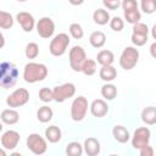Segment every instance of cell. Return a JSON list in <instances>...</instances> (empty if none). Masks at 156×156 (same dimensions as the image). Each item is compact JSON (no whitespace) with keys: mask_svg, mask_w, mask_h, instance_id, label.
<instances>
[{"mask_svg":"<svg viewBox=\"0 0 156 156\" xmlns=\"http://www.w3.org/2000/svg\"><path fill=\"white\" fill-rule=\"evenodd\" d=\"M48 76V67L44 63L28 62L23 68V79L24 82L33 84L41 82Z\"/></svg>","mask_w":156,"mask_h":156,"instance_id":"1","label":"cell"},{"mask_svg":"<svg viewBox=\"0 0 156 156\" xmlns=\"http://www.w3.org/2000/svg\"><path fill=\"white\" fill-rule=\"evenodd\" d=\"M18 68L12 62H2L0 63V87L2 89L12 88L18 78Z\"/></svg>","mask_w":156,"mask_h":156,"instance_id":"2","label":"cell"},{"mask_svg":"<svg viewBox=\"0 0 156 156\" xmlns=\"http://www.w3.org/2000/svg\"><path fill=\"white\" fill-rule=\"evenodd\" d=\"M69 41H71V39H69L68 34H66V33H58V34H56L51 39L50 45H49L50 54L52 56H56V57L62 56L66 52V50H67V48L69 45Z\"/></svg>","mask_w":156,"mask_h":156,"instance_id":"3","label":"cell"},{"mask_svg":"<svg viewBox=\"0 0 156 156\" xmlns=\"http://www.w3.org/2000/svg\"><path fill=\"white\" fill-rule=\"evenodd\" d=\"M139 61V50L134 46H127L123 49L121 56H119V66L126 69L130 71L133 69Z\"/></svg>","mask_w":156,"mask_h":156,"instance_id":"4","label":"cell"},{"mask_svg":"<svg viewBox=\"0 0 156 156\" xmlns=\"http://www.w3.org/2000/svg\"><path fill=\"white\" fill-rule=\"evenodd\" d=\"M88 100L85 96H78L72 101L71 105V118L74 122H80L85 118L88 112Z\"/></svg>","mask_w":156,"mask_h":156,"instance_id":"5","label":"cell"},{"mask_svg":"<svg viewBox=\"0 0 156 156\" xmlns=\"http://www.w3.org/2000/svg\"><path fill=\"white\" fill-rule=\"evenodd\" d=\"M27 147L29 151H32L34 155H43L48 150V143L46 139H44L38 133H32L27 138Z\"/></svg>","mask_w":156,"mask_h":156,"instance_id":"6","label":"cell"},{"mask_svg":"<svg viewBox=\"0 0 156 156\" xmlns=\"http://www.w3.org/2000/svg\"><path fill=\"white\" fill-rule=\"evenodd\" d=\"M28 101H29V91L26 88H18L6 98V105L12 108L21 107L26 105Z\"/></svg>","mask_w":156,"mask_h":156,"instance_id":"7","label":"cell"},{"mask_svg":"<svg viewBox=\"0 0 156 156\" xmlns=\"http://www.w3.org/2000/svg\"><path fill=\"white\" fill-rule=\"evenodd\" d=\"M68 58H69V66H71V68L74 72H80L82 65L87 60L85 50L82 46H79V45H74L69 50V52H68Z\"/></svg>","mask_w":156,"mask_h":156,"instance_id":"8","label":"cell"},{"mask_svg":"<svg viewBox=\"0 0 156 156\" xmlns=\"http://www.w3.org/2000/svg\"><path fill=\"white\" fill-rule=\"evenodd\" d=\"M74 94H76V85L73 83H63L52 89L54 101H56V102H63V101L73 98Z\"/></svg>","mask_w":156,"mask_h":156,"instance_id":"9","label":"cell"},{"mask_svg":"<svg viewBox=\"0 0 156 156\" xmlns=\"http://www.w3.org/2000/svg\"><path fill=\"white\" fill-rule=\"evenodd\" d=\"M150 139H151V132L147 127L136 128L132 136V146H133V149L139 150L140 147L149 145Z\"/></svg>","mask_w":156,"mask_h":156,"instance_id":"10","label":"cell"},{"mask_svg":"<svg viewBox=\"0 0 156 156\" xmlns=\"http://www.w3.org/2000/svg\"><path fill=\"white\" fill-rule=\"evenodd\" d=\"M35 28H37V33L39 34V37L44 39H49L55 33V22L50 17H41L35 23Z\"/></svg>","mask_w":156,"mask_h":156,"instance_id":"11","label":"cell"},{"mask_svg":"<svg viewBox=\"0 0 156 156\" xmlns=\"http://www.w3.org/2000/svg\"><path fill=\"white\" fill-rule=\"evenodd\" d=\"M1 145L5 150H13L17 147L20 140H21V135L16 130H6L2 135H1Z\"/></svg>","mask_w":156,"mask_h":156,"instance_id":"12","label":"cell"},{"mask_svg":"<svg viewBox=\"0 0 156 156\" xmlns=\"http://www.w3.org/2000/svg\"><path fill=\"white\" fill-rule=\"evenodd\" d=\"M16 20L26 33H30L35 27V20H34L33 15H30L27 11L18 12L17 16H16Z\"/></svg>","mask_w":156,"mask_h":156,"instance_id":"13","label":"cell"},{"mask_svg":"<svg viewBox=\"0 0 156 156\" xmlns=\"http://www.w3.org/2000/svg\"><path fill=\"white\" fill-rule=\"evenodd\" d=\"M89 107H90V113L96 118H101L106 116L108 112V105L102 99H95Z\"/></svg>","mask_w":156,"mask_h":156,"instance_id":"14","label":"cell"},{"mask_svg":"<svg viewBox=\"0 0 156 156\" xmlns=\"http://www.w3.org/2000/svg\"><path fill=\"white\" fill-rule=\"evenodd\" d=\"M100 141L96 139V138H93V136H89L84 140V144H83V151L88 155V156H96L100 154Z\"/></svg>","mask_w":156,"mask_h":156,"instance_id":"15","label":"cell"},{"mask_svg":"<svg viewBox=\"0 0 156 156\" xmlns=\"http://www.w3.org/2000/svg\"><path fill=\"white\" fill-rule=\"evenodd\" d=\"M112 135H113L115 140H117L121 144H126L130 139V134H129L128 129L121 124H116L112 128Z\"/></svg>","mask_w":156,"mask_h":156,"instance_id":"16","label":"cell"},{"mask_svg":"<svg viewBox=\"0 0 156 156\" xmlns=\"http://www.w3.org/2000/svg\"><path fill=\"white\" fill-rule=\"evenodd\" d=\"M0 119L2 123L5 124H9V126H12V124H16L20 119V113L13 110V108H6L1 112L0 115Z\"/></svg>","mask_w":156,"mask_h":156,"instance_id":"17","label":"cell"},{"mask_svg":"<svg viewBox=\"0 0 156 156\" xmlns=\"http://www.w3.org/2000/svg\"><path fill=\"white\" fill-rule=\"evenodd\" d=\"M99 76H100V79L106 82V83H110L112 80L116 79L117 77V71L116 68L112 66V65H108V66H102L100 68V72H99Z\"/></svg>","mask_w":156,"mask_h":156,"instance_id":"18","label":"cell"},{"mask_svg":"<svg viewBox=\"0 0 156 156\" xmlns=\"http://www.w3.org/2000/svg\"><path fill=\"white\" fill-rule=\"evenodd\" d=\"M62 138V132L57 126H50L45 129V139L51 143V144H56L61 140Z\"/></svg>","mask_w":156,"mask_h":156,"instance_id":"19","label":"cell"},{"mask_svg":"<svg viewBox=\"0 0 156 156\" xmlns=\"http://www.w3.org/2000/svg\"><path fill=\"white\" fill-rule=\"evenodd\" d=\"M89 43H90V45H91L93 48H95V49L102 48V46L105 45V43H106V35H105V33L101 32V30H95V32H93V33L90 34V37H89Z\"/></svg>","mask_w":156,"mask_h":156,"instance_id":"20","label":"cell"},{"mask_svg":"<svg viewBox=\"0 0 156 156\" xmlns=\"http://www.w3.org/2000/svg\"><path fill=\"white\" fill-rule=\"evenodd\" d=\"M141 121L147 126L156 123V108L155 106H147L141 111Z\"/></svg>","mask_w":156,"mask_h":156,"instance_id":"21","label":"cell"},{"mask_svg":"<svg viewBox=\"0 0 156 156\" xmlns=\"http://www.w3.org/2000/svg\"><path fill=\"white\" fill-rule=\"evenodd\" d=\"M115 61V55L111 50H100L96 55V62L101 66H108L112 65Z\"/></svg>","mask_w":156,"mask_h":156,"instance_id":"22","label":"cell"},{"mask_svg":"<svg viewBox=\"0 0 156 156\" xmlns=\"http://www.w3.org/2000/svg\"><path fill=\"white\" fill-rule=\"evenodd\" d=\"M110 13H108V11L107 10H105V9H98V10H95L94 11V13H93V20H94V22L96 23V24H99V26H105V24H107L108 23V21H110Z\"/></svg>","mask_w":156,"mask_h":156,"instance_id":"23","label":"cell"},{"mask_svg":"<svg viewBox=\"0 0 156 156\" xmlns=\"http://www.w3.org/2000/svg\"><path fill=\"white\" fill-rule=\"evenodd\" d=\"M52 117H54V111H52V108L51 107H49V106H41V107H39V110L37 111V118H38V121L39 122H41V123H48V122H50L51 119H52Z\"/></svg>","mask_w":156,"mask_h":156,"instance_id":"24","label":"cell"},{"mask_svg":"<svg viewBox=\"0 0 156 156\" xmlns=\"http://www.w3.org/2000/svg\"><path fill=\"white\" fill-rule=\"evenodd\" d=\"M101 95L105 100H113L117 96V88L111 83H106L101 87Z\"/></svg>","mask_w":156,"mask_h":156,"instance_id":"25","label":"cell"},{"mask_svg":"<svg viewBox=\"0 0 156 156\" xmlns=\"http://www.w3.org/2000/svg\"><path fill=\"white\" fill-rule=\"evenodd\" d=\"M83 152V145L78 141H71L66 146V154L68 156H80Z\"/></svg>","mask_w":156,"mask_h":156,"instance_id":"26","label":"cell"},{"mask_svg":"<svg viewBox=\"0 0 156 156\" xmlns=\"http://www.w3.org/2000/svg\"><path fill=\"white\" fill-rule=\"evenodd\" d=\"M96 69H98L96 61L95 60H91V58H87L83 62V65H82L80 72H83L85 76H93V74L96 73Z\"/></svg>","mask_w":156,"mask_h":156,"instance_id":"27","label":"cell"},{"mask_svg":"<svg viewBox=\"0 0 156 156\" xmlns=\"http://www.w3.org/2000/svg\"><path fill=\"white\" fill-rule=\"evenodd\" d=\"M13 26V17L10 12L0 10V28L1 29H10Z\"/></svg>","mask_w":156,"mask_h":156,"instance_id":"28","label":"cell"},{"mask_svg":"<svg viewBox=\"0 0 156 156\" xmlns=\"http://www.w3.org/2000/svg\"><path fill=\"white\" fill-rule=\"evenodd\" d=\"M24 55L29 60H33V58H37L38 55H39V46L37 43L34 41H30L26 45V49H24Z\"/></svg>","mask_w":156,"mask_h":156,"instance_id":"29","label":"cell"},{"mask_svg":"<svg viewBox=\"0 0 156 156\" xmlns=\"http://www.w3.org/2000/svg\"><path fill=\"white\" fill-rule=\"evenodd\" d=\"M123 13H124V20L127 21V23L134 24L141 20V13H140L139 9L138 10H130V11H123Z\"/></svg>","mask_w":156,"mask_h":156,"instance_id":"30","label":"cell"},{"mask_svg":"<svg viewBox=\"0 0 156 156\" xmlns=\"http://www.w3.org/2000/svg\"><path fill=\"white\" fill-rule=\"evenodd\" d=\"M140 7L144 13L151 15L156 11V0H140Z\"/></svg>","mask_w":156,"mask_h":156,"instance_id":"31","label":"cell"},{"mask_svg":"<svg viewBox=\"0 0 156 156\" xmlns=\"http://www.w3.org/2000/svg\"><path fill=\"white\" fill-rule=\"evenodd\" d=\"M68 30H69L71 37L74 38V39H82L83 35H84V30H83V28L79 23H71Z\"/></svg>","mask_w":156,"mask_h":156,"instance_id":"32","label":"cell"},{"mask_svg":"<svg viewBox=\"0 0 156 156\" xmlns=\"http://www.w3.org/2000/svg\"><path fill=\"white\" fill-rule=\"evenodd\" d=\"M108 23H110L111 29L115 30V32H121V30L124 28V21H123L121 17H118V16L110 18Z\"/></svg>","mask_w":156,"mask_h":156,"instance_id":"33","label":"cell"},{"mask_svg":"<svg viewBox=\"0 0 156 156\" xmlns=\"http://www.w3.org/2000/svg\"><path fill=\"white\" fill-rule=\"evenodd\" d=\"M39 99L43 101V102H50L54 100V96H52V89L50 88H41L39 90Z\"/></svg>","mask_w":156,"mask_h":156,"instance_id":"34","label":"cell"},{"mask_svg":"<svg viewBox=\"0 0 156 156\" xmlns=\"http://www.w3.org/2000/svg\"><path fill=\"white\" fill-rule=\"evenodd\" d=\"M133 33L141 34V35H149V27H147V24L139 21L133 24Z\"/></svg>","mask_w":156,"mask_h":156,"instance_id":"35","label":"cell"},{"mask_svg":"<svg viewBox=\"0 0 156 156\" xmlns=\"http://www.w3.org/2000/svg\"><path fill=\"white\" fill-rule=\"evenodd\" d=\"M147 38H149V35H141V34L132 33L130 40H132L133 45H135V46H143V45H145V44H146Z\"/></svg>","mask_w":156,"mask_h":156,"instance_id":"36","label":"cell"},{"mask_svg":"<svg viewBox=\"0 0 156 156\" xmlns=\"http://www.w3.org/2000/svg\"><path fill=\"white\" fill-rule=\"evenodd\" d=\"M121 6H122L123 11L138 10V2H136V0H122Z\"/></svg>","mask_w":156,"mask_h":156,"instance_id":"37","label":"cell"},{"mask_svg":"<svg viewBox=\"0 0 156 156\" xmlns=\"http://www.w3.org/2000/svg\"><path fill=\"white\" fill-rule=\"evenodd\" d=\"M104 6L107 10H117L121 6V0H102Z\"/></svg>","mask_w":156,"mask_h":156,"instance_id":"38","label":"cell"},{"mask_svg":"<svg viewBox=\"0 0 156 156\" xmlns=\"http://www.w3.org/2000/svg\"><path fill=\"white\" fill-rule=\"evenodd\" d=\"M139 154L140 156H154V149L150 145H145L139 149Z\"/></svg>","mask_w":156,"mask_h":156,"instance_id":"39","label":"cell"},{"mask_svg":"<svg viewBox=\"0 0 156 156\" xmlns=\"http://www.w3.org/2000/svg\"><path fill=\"white\" fill-rule=\"evenodd\" d=\"M68 2L73 6H78V5H82L84 2V0H68Z\"/></svg>","mask_w":156,"mask_h":156,"instance_id":"40","label":"cell"},{"mask_svg":"<svg viewBox=\"0 0 156 156\" xmlns=\"http://www.w3.org/2000/svg\"><path fill=\"white\" fill-rule=\"evenodd\" d=\"M5 46V37L2 35V33L0 32V49H2Z\"/></svg>","mask_w":156,"mask_h":156,"instance_id":"41","label":"cell"},{"mask_svg":"<svg viewBox=\"0 0 156 156\" xmlns=\"http://www.w3.org/2000/svg\"><path fill=\"white\" fill-rule=\"evenodd\" d=\"M0 156H6V151L4 147H0Z\"/></svg>","mask_w":156,"mask_h":156,"instance_id":"42","label":"cell"},{"mask_svg":"<svg viewBox=\"0 0 156 156\" xmlns=\"http://www.w3.org/2000/svg\"><path fill=\"white\" fill-rule=\"evenodd\" d=\"M155 46H156V44L154 43V44L151 45V48H150V49H151V55H152V56H155V52H154V50H155Z\"/></svg>","mask_w":156,"mask_h":156,"instance_id":"43","label":"cell"},{"mask_svg":"<svg viewBox=\"0 0 156 156\" xmlns=\"http://www.w3.org/2000/svg\"><path fill=\"white\" fill-rule=\"evenodd\" d=\"M2 128H4V127H2V123H1V122H0V132H1V130H2Z\"/></svg>","mask_w":156,"mask_h":156,"instance_id":"44","label":"cell"},{"mask_svg":"<svg viewBox=\"0 0 156 156\" xmlns=\"http://www.w3.org/2000/svg\"><path fill=\"white\" fill-rule=\"evenodd\" d=\"M18 2H24V1H27V0H17Z\"/></svg>","mask_w":156,"mask_h":156,"instance_id":"45","label":"cell"}]
</instances>
